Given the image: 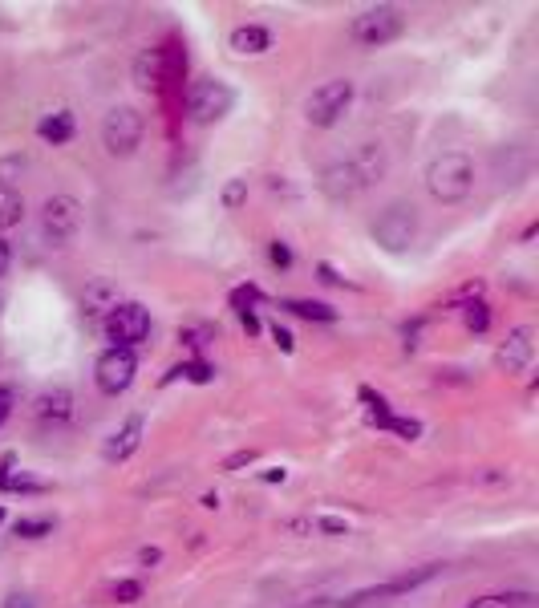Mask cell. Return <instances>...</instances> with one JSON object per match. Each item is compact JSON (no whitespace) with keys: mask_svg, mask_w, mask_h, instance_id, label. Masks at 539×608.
Returning a JSON list of instances; mask_svg holds the SVG:
<instances>
[{"mask_svg":"<svg viewBox=\"0 0 539 608\" xmlns=\"http://www.w3.org/2000/svg\"><path fill=\"white\" fill-rule=\"evenodd\" d=\"M9 264H13V248L5 244V236H0V276L9 272Z\"/></svg>","mask_w":539,"mask_h":608,"instance_id":"d6a6232c","label":"cell"},{"mask_svg":"<svg viewBox=\"0 0 539 608\" xmlns=\"http://www.w3.org/2000/svg\"><path fill=\"white\" fill-rule=\"evenodd\" d=\"M138 596H142V584H138V580H118V584H114V600H118V604H134Z\"/></svg>","mask_w":539,"mask_h":608,"instance_id":"484cf974","label":"cell"},{"mask_svg":"<svg viewBox=\"0 0 539 608\" xmlns=\"http://www.w3.org/2000/svg\"><path fill=\"white\" fill-rule=\"evenodd\" d=\"M442 572V564H422L418 572H406V576H394V580H385V584H373V588H361V592H353V596H345L341 604L345 608H353V604H365V600H385V596H402V592H414L418 584H426V580H434Z\"/></svg>","mask_w":539,"mask_h":608,"instance_id":"8fae6325","label":"cell"},{"mask_svg":"<svg viewBox=\"0 0 539 608\" xmlns=\"http://www.w3.org/2000/svg\"><path fill=\"white\" fill-rule=\"evenodd\" d=\"M385 167H390V159H385V146H381V142H361L349 159H337V163H329V167L321 171L317 187H321L325 199L349 203V199H357L361 191H369V187L385 175Z\"/></svg>","mask_w":539,"mask_h":608,"instance_id":"6da1fadb","label":"cell"},{"mask_svg":"<svg viewBox=\"0 0 539 608\" xmlns=\"http://www.w3.org/2000/svg\"><path fill=\"white\" fill-rule=\"evenodd\" d=\"M82 232V203L73 195H53L41 203V236L49 248H69Z\"/></svg>","mask_w":539,"mask_h":608,"instance_id":"5b68a950","label":"cell"},{"mask_svg":"<svg viewBox=\"0 0 539 608\" xmlns=\"http://www.w3.org/2000/svg\"><path fill=\"white\" fill-rule=\"evenodd\" d=\"M159 556H163L159 548H142V552H138V560H142V564H159Z\"/></svg>","mask_w":539,"mask_h":608,"instance_id":"d590c367","label":"cell"},{"mask_svg":"<svg viewBox=\"0 0 539 608\" xmlns=\"http://www.w3.org/2000/svg\"><path fill=\"white\" fill-rule=\"evenodd\" d=\"M142 430H146L142 414H130V418H126V422H122V426H118V430L106 438V450H102V454H106L110 463H126L130 454L142 446Z\"/></svg>","mask_w":539,"mask_h":608,"instance_id":"4fadbf2b","label":"cell"},{"mask_svg":"<svg viewBox=\"0 0 539 608\" xmlns=\"http://www.w3.org/2000/svg\"><path fill=\"white\" fill-rule=\"evenodd\" d=\"M5 608H37V600H33V596H25V592H13V596L5 600Z\"/></svg>","mask_w":539,"mask_h":608,"instance_id":"4dcf8cb0","label":"cell"},{"mask_svg":"<svg viewBox=\"0 0 539 608\" xmlns=\"http://www.w3.org/2000/svg\"><path fill=\"white\" fill-rule=\"evenodd\" d=\"M264 483H284V471H264Z\"/></svg>","mask_w":539,"mask_h":608,"instance_id":"74e56055","label":"cell"},{"mask_svg":"<svg viewBox=\"0 0 539 608\" xmlns=\"http://www.w3.org/2000/svg\"><path fill=\"white\" fill-rule=\"evenodd\" d=\"M487 325H491V309L483 300H475V304H467V329L471 333H487Z\"/></svg>","mask_w":539,"mask_h":608,"instance_id":"cb8c5ba5","label":"cell"},{"mask_svg":"<svg viewBox=\"0 0 539 608\" xmlns=\"http://www.w3.org/2000/svg\"><path fill=\"white\" fill-rule=\"evenodd\" d=\"M353 82L349 78H333V82H325V86H317L313 94H308V102H304V118L313 122V126H321V130H329V126H337L341 118H345V110L353 106Z\"/></svg>","mask_w":539,"mask_h":608,"instance_id":"52a82bcc","label":"cell"},{"mask_svg":"<svg viewBox=\"0 0 539 608\" xmlns=\"http://www.w3.org/2000/svg\"><path fill=\"white\" fill-rule=\"evenodd\" d=\"M9 414H13V390H9V386H0V426L9 422Z\"/></svg>","mask_w":539,"mask_h":608,"instance_id":"f546056e","label":"cell"},{"mask_svg":"<svg viewBox=\"0 0 539 608\" xmlns=\"http://www.w3.org/2000/svg\"><path fill=\"white\" fill-rule=\"evenodd\" d=\"M280 309H288V313H296V317H304V321H337V309H329V304H321V300H284Z\"/></svg>","mask_w":539,"mask_h":608,"instance_id":"ffe728a7","label":"cell"},{"mask_svg":"<svg viewBox=\"0 0 539 608\" xmlns=\"http://www.w3.org/2000/svg\"><path fill=\"white\" fill-rule=\"evenodd\" d=\"M37 138L49 142V146H65L73 138V114L69 110H57V114H45L37 122Z\"/></svg>","mask_w":539,"mask_h":608,"instance_id":"e0dca14e","label":"cell"},{"mask_svg":"<svg viewBox=\"0 0 539 608\" xmlns=\"http://www.w3.org/2000/svg\"><path fill=\"white\" fill-rule=\"evenodd\" d=\"M385 430H394V434H402V438H418L422 434V422H414V418H390V426Z\"/></svg>","mask_w":539,"mask_h":608,"instance_id":"4316f807","label":"cell"},{"mask_svg":"<svg viewBox=\"0 0 539 608\" xmlns=\"http://www.w3.org/2000/svg\"><path fill=\"white\" fill-rule=\"evenodd\" d=\"M231 106H236V90H231L227 82H215V78H203L187 90V118L199 122V126H211L219 118L231 114Z\"/></svg>","mask_w":539,"mask_h":608,"instance_id":"ba28073f","label":"cell"},{"mask_svg":"<svg viewBox=\"0 0 539 608\" xmlns=\"http://www.w3.org/2000/svg\"><path fill=\"white\" fill-rule=\"evenodd\" d=\"M0 309H5V296H0Z\"/></svg>","mask_w":539,"mask_h":608,"instance_id":"ab89813d","label":"cell"},{"mask_svg":"<svg viewBox=\"0 0 539 608\" xmlns=\"http://www.w3.org/2000/svg\"><path fill=\"white\" fill-rule=\"evenodd\" d=\"M179 373H187L191 382H211V365H203V361H191V365H179Z\"/></svg>","mask_w":539,"mask_h":608,"instance_id":"83f0119b","label":"cell"},{"mask_svg":"<svg viewBox=\"0 0 539 608\" xmlns=\"http://www.w3.org/2000/svg\"><path fill=\"white\" fill-rule=\"evenodd\" d=\"M252 459H256V454H252V450H240V454H231V459H227L223 467L231 471V467H244V463H252Z\"/></svg>","mask_w":539,"mask_h":608,"instance_id":"836d02e7","label":"cell"},{"mask_svg":"<svg viewBox=\"0 0 539 608\" xmlns=\"http://www.w3.org/2000/svg\"><path fill=\"white\" fill-rule=\"evenodd\" d=\"M321 280H329V284H341V276H337L329 264H321Z\"/></svg>","mask_w":539,"mask_h":608,"instance_id":"8d00e7d4","label":"cell"},{"mask_svg":"<svg viewBox=\"0 0 539 608\" xmlns=\"http://www.w3.org/2000/svg\"><path fill=\"white\" fill-rule=\"evenodd\" d=\"M402 29H406V17H402V9H398V5H377V9H365V13H357V17H353V25H349L353 41H357V45H365V49H381V45L398 41V37H402Z\"/></svg>","mask_w":539,"mask_h":608,"instance_id":"8992f818","label":"cell"},{"mask_svg":"<svg viewBox=\"0 0 539 608\" xmlns=\"http://www.w3.org/2000/svg\"><path fill=\"white\" fill-rule=\"evenodd\" d=\"M102 329L114 341V349H134V345H142L150 337V313L142 309L138 300H118L114 309L106 313Z\"/></svg>","mask_w":539,"mask_h":608,"instance_id":"9c48e42d","label":"cell"},{"mask_svg":"<svg viewBox=\"0 0 539 608\" xmlns=\"http://www.w3.org/2000/svg\"><path fill=\"white\" fill-rule=\"evenodd\" d=\"M134 377H138V357H134V349H102V357L94 361V382H98V390L102 394H110V398H118V394H126L130 386H134Z\"/></svg>","mask_w":539,"mask_h":608,"instance_id":"30bf717a","label":"cell"},{"mask_svg":"<svg viewBox=\"0 0 539 608\" xmlns=\"http://www.w3.org/2000/svg\"><path fill=\"white\" fill-rule=\"evenodd\" d=\"M531 357H535V329L531 325H519L507 333V341L499 345L495 361L503 373H527L531 369Z\"/></svg>","mask_w":539,"mask_h":608,"instance_id":"7c38bea8","label":"cell"},{"mask_svg":"<svg viewBox=\"0 0 539 608\" xmlns=\"http://www.w3.org/2000/svg\"><path fill=\"white\" fill-rule=\"evenodd\" d=\"M142 134H146V118L134 106H114L102 118V146H106V155H114V159H130L134 150L142 146Z\"/></svg>","mask_w":539,"mask_h":608,"instance_id":"277c9868","label":"cell"},{"mask_svg":"<svg viewBox=\"0 0 539 608\" xmlns=\"http://www.w3.org/2000/svg\"><path fill=\"white\" fill-rule=\"evenodd\" d=\"M240 321H244V329H248V333H260V321H256V313H252V309H240Z\"/></svg>","mask_w":539,"mask_h":608,"instance_id":"e575fe53","label":"cell"},{"mask_svg":"<svg viewBox=\"0 0 539 608\" xmlns=\"http://www.w3.org/2000/svg\"><path fill=\"white\" fill-rule=\"evenodd\" d=\"M272 337H276V345H280L284 353H292V333H288V329H280V325H272Z\"/></svg>","mask_w":539,"mask_h":608,"instance_id":"1f68e13d","label":"cell"},{"mask_svg":"<svg viewBox=\"0 0 539 608\" xmlns=\"http://www.w3.org/2000/svg\"><path fill=\"white\" fill-rule=\"evenodd\" d=\"M219 203H223L227 211H240V207L248 203V179H227L223 191H219Z\"/></svg>","mask_w":539,"mask_h":608,"instance_id":"44dd1931","label":"cell"},{"mask_svg":"<svg viewBox=\"0 0 539 608\" xmlns=\"http://www.w3.org/2000/svg\"><path fill=\"white\" fill-rule=\"evenodd\" d=\"M33 414H37L41 422H69V414H73V394H69L65 386L41 390V394L33 398Z\"/></svg>","mask_w":539,"mask_h":608,"instance_id":"9a60e30c","label":"cell"},{"mask_svg":"<svg viewBox=\"0 0 539 608\" xmlns=\"http://www.w3.org/2000/svg\"><path fill=\"white\" fill-rule=\"evenodd\" d=\"M426 191L434 203H462L475 191V163L462 150H442L426 163Z\"/></svg>","mask_w":539,"mask_h":608,"instance_id":"7a4b0ae2","label":"cell"},{"mask_svg":"<svg viewBox=\"0 0 539 608\" xmlns=\"http://www.w3.org/2000/svg\"><path fill=\"white\" fill-rule=\"evenodd\" d=\"M268 260L284 272V268H292V248H288L284 240H272V244H268Z\"/></svg>","mask_w":539,"mask_h":608,"instance_id":"d4e9b609","label":"cell"},{"mask_svg":"<svg viewBox=\"0 0 539 608\" xmlns=\"http://www.w3.org/2000/svg\"><path fill=\"white\" fill-rule=\"evenodd\" d=\"M167 82V57L163 49H142L134 57V86L138 90H159Z\"/></svg>","mask_w":539,"mask_h":608,"instance_id":"5bb4252c","label":"cell"},{"mask_svg":"<svg viewBox=\"0 0 539 608\" xmlns=\"http://www.w3.org/2000/svg\"><path fill=\"white\" fill-rule=\"evenodd\" d=\"M418 240V211L414 203H390L373 219V244L390 256H402Z\"/></svg>","mask_w":539,"mask_h":608,"instance_id":"3957f363","label":"cell"},{"mask_svg":"<svg viewBox=\"0 0 539 608\" xmlns=\"http://www.w3.org/2000/svg\"><path fill=\"white\" fill-rule=\"evenodd\" d=\"M231 49L244 53V57H260L272 49V33L264 25H240L236 33H231Z\"/></svg>","mask_w":539,"mask_h":608,"instance_id":"2e32d148","label":"cell"},{"mask_svg":"<svg viewBox=\"0 0 539 608\" xmlns=\"http://www.w3.org/2000/svg\"><path fill=\"white\" fill-rule=\"evenodd\" d=\"M25 215V199L13 183H0V232H9V227H17Z\"/></svg>","mask_w":539,"mask_h":608,"instance_id":"d6986e66","label":"cell"},{"mask_svg":"<svg viewBox=\"0 0 539 608\" xmlns=\"http://www.w3.org/2000/svg\"><path fill=\"white\" fill-rule=\"evenodd\" d=\"M13 531H17L21 540H41V536H49V531H53V523L49 519H17Z\"/></svg>","mask_w":539,"mask_h":608,"instance_id":"7402d4cb","label":"cell"},{"mask_svg":"<svg viewBox=\"0 0 539 608\" xmlns=\"http://www.w3.org/2000/svg\"><path fill=\"white\" fill-rule=\"evenodd\" d=\"M317 527L329 531V536H349V523H345V519H333V515H321Z\"/></svg>","mask_w":539,"mask_h":608,"instance_id":"f1b7e54d","label":"cell"},{"mask_svg":"<svg viewBox=\"0 0 539 608\" xmlns=\"http://www.w3.org/2000/svg\"><path fill=\"white\" fill-rule=\"evenodd\" d=\"M114 304H118L114 284H110V280H94V284L86 288V296H82V313H86V317H98V313H110Z\"/></svg>","mask_w":539,"mask_h":608,"instance_id":"ac0fdd59","label":"cell"},{"mask_svg":"<svg viewBox=\"0 0 539 608\" xmlns=\"http://www.w3.org/2000/svg\"><path fill=\"white\" fill-rule=\"evenodd\" d=\"M179 341H187L191 349H203L207 341H215V329H211V325H183V329H179Z\"/></svg>","mask_w":539,"mask_h":608,"instance_id":"603a6c76","label":"cell"},{"mask_svg":"<svg viewBox=\"0 0 539 608\" xmlns=\"http://www.w3.org/2000/svg\"><path fill=\"white\" fill-rule=\"evenodd\" d=\"M0 523H5V507H0Z\"/></svg>","mask_w":539,"mask_h":608,"instance_id":"f35d334b","label":"cell"}]
</instances>
